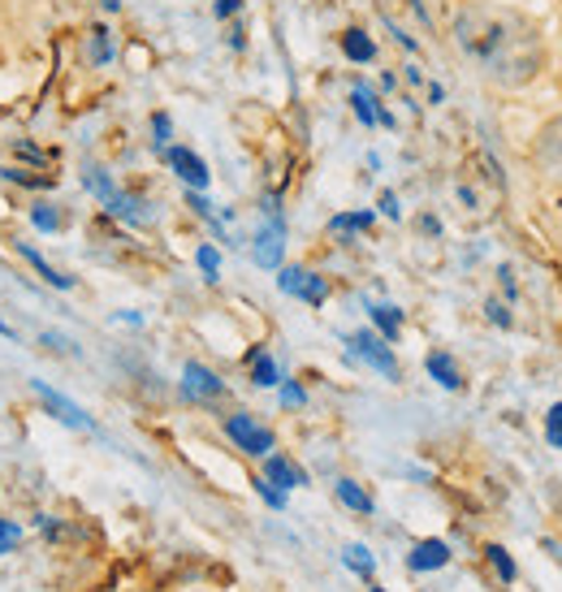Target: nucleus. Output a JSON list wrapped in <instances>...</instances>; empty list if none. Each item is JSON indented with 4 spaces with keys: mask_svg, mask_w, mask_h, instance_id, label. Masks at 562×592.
<instances>
[{
    "mask_svg": "<svg viewBox=\"0 0 562 592\" xmlns=\"http://www.w3.org/2000/svg\"><path fill=\"white\" fill-rule=\"evenodd\" d=\"M454 44L463 48L467 61L485 70V78L502 87H524L541 70V39L537 26L519 13L506 9H463L454 17Z\"/></svg>",
    "mask_w": 562,
    "mask_h": 592,
    "instance_id": "obj_1",
    "label": "nucleus"
},
{
    "mask_svg": "<svg viewBox=\"0 0 562 592\" xmlns=\"http://www.w3.org/2000/svg\"><path fill=\"white\" fill-rule=\"evenodd\" d=\"M346 347H350V355H359L363 363H372L385 380H398V359H394V351L385 347V338H381V334L359 329V334H350V338H346Z\"/></svg>",
    "mask_w": 562,
    "mask_h": 592,
    "instance_id": "obj_2",
    "label": "nucleus"
},
{
    "mask_svg": "<svg viewBox=\"0 0 562 592\" xmlns=\"http://www.w3.org/2000/svg\"><path fill=\"white\" fill-rule=\"evenodd\" d=\"M225 433H229V442H234L242 455L268 459V450H273V433H268L264 424H255L251 415H229V420H225Z\"/></svg>",
    "mask_w": 562,
    "mask_h": 592,
    "instance_id": "obj_3",
    "label": "nucleus"
},
{
    "mask_svg": "<svg viewBox=\"0 0 562 592\" xmlns=\"http://www.w3.org/2000/svg\"><path fill=\"white\" fill-rule=\"evenodd\" d=\"M277 286H282V294L303 299V303H312V307H321V303L330 299V281L316 277V273H308V268H282V273H277Z\"/></svg>",
    "mask_w": 562,
    "mask_h": 592,
    "instance_id": "obj_4",
    "label": "nucleus"
},
{
    "mask_svg": "<svg viewBox=\"0 0 562 592\" xmlns=\"http://www.w3.org/2000/svg\"><path fill=\"white\" fill-rule=\"evenodd\" d=\"M31 385H35V394H39V398L48 402V411H57V420H61V424H70V428H83V433H96L92 415H87V411H83L79 402H70L65 394H57V389H52L48 380H31Z\"/></svg>",
    "mask_w": 562,
    "mask_h": 592,
    "instance_id": "obj_5",
    "label": "nucleus"
},
{
    "mask_svg": "<svg viewBox=\"0 0 562 592\" xmlns=\"http://www.w3.org/2000/svg\"><path fill=\"white\" fill-rule=\"evenodd\" d=\"M182 394H187L191 402H213V398L225 394V380L213 367H204V363H187V367H182Z\"/></svg>",
    "mask_w": 562,
    "mask_h": 592,
    "instance_id": "obj_6",
    "label": "nucleus"
},
{
    "mask_svg": "<svg viewBox=\"0 0 562 592\" xmlns=\"http://www.w3.org/2000/svg\"><path fill=\"white\" fill-rule=\"evenodd\" d=\"M165 160H169V169L191 186V191H204L208 182H213V173H208V165L191 152V147H165Z\"/></svg>",
    "mask_w": 562,
    "mask_h": 592,
    "instance_id": "obj_7",
    "label": "nucleus"
},
{
    "mask_svg": "<svg viewBox=\"0 0 562 592\" xmlns=\"http://www.w3.org/2000/svg\"><path fill=\"white\" fill-rule=\"evenodd\" d=\"M282 251H286V226H282V217H273V226L255 234L251 255H255L260 268H277V264H282Z\"/></svg>",
    "mask_w": 562,
    "mask_h": 592,
    "instance_id": "obj_8",
    "label": "nucleus"
},
{
    "mask_svg": "<svg viewBox=\"0 0 562 592\" xmlns=\"http://www.w3.org/2000/svg\"><path fill=\"white\" fill-rule=\"evenodd\" d=\"M537 160L550 178H562V118H554L537 134Z\"/></svg>",
    "mask_w": 562,
    "mask_h": 592,
    "instance_id": "obj_9",
    "label": "nucleus"
},
{
    "mask_svg": "<svg viewBox=\"0 0 562 592\" xmlns=\"http://www.w3.org/2000/svg\"><path fill=\"white\" fill-rule=\"evenodd\" d=\"M446 563H450L446 541H420V545L407 554V567H411V571H420V576H425V571H442Z\"/></svg>",
    "mask_w": 562,
    "mask_h": 592,
    "instance_id": "obj_10",
    "label": "nucleus"
},
{
    "mask_svg": "<svg viewBox=\"0 0 562 592\" xmlns=\"http://www.w3.org/2000/svg\"><path fill=\"white\" fill-rule=\"evenodd\" d=\"M264 480H268V484H277L282 493H290V488L308 484V475L299 472L290 459H282V455H268V463H264Z\"/></svg>",
    "mask_w": 562,
    "mask_h": 592,
    "instance_id": "obj_11",
    "label": "nucleus"
},
{
    "mask_svg": "<svg viewBox=\"0 0 562 592\" xmlns=\"http://www.w3.org/2000/svg\"><path fill=\"white\" fill-rule=\"evenodd\" d=\"M425 367H429V376H433L442 389H463V372H458V363H454L446 351H433V355L425 359Z\"/></svg>",
    "mask_w": 562,
    "mask_h": 592,
    "instance_id": "obj_12",
    "label": "nucleus"
},
{
    "mask_svg": "<svg viewBox=\"0 0 562 592\" xmlns=\"http://www.w3.org/2000/svg\"><path fill=\"white\" fill-rule=\"evenodd\" d=\"M342 52H346L355 65H368V61L376 57V44H372V35H363V31H346V35H342Z\"/></svg>",
    "mask_w": 562,
    "mask_h": 592,
    "instance_id": "obj_13",
    "label": "nucleus"
},
{
    "mask_svg": "<svg viewBox=\"0 0 562 592\" xmlns=\"http://www.w3.org/2000/svg\"><path fill=\"white\" fill-rule=\"evenodd\" d=\"M247 363H251V380H255V385H264V389H268V385H282V367H277V359L268 355V351H251Z\"/></svg>",
    "mask_w": 562,
    "mask_h": 592,
    "instance_id": "obj_14",
    "label": "nucleus"
},
{
    "mask_svg": "<svg viewBox=\"0 0 562 592\" xmlns=\"http://www.w3.org/2000/svg\"><path fill=\"white\" fill-rule=\"evenodd\" d=\"M17 251H22V259H31V264H35V273H39V277H44L48 286H57V290H74V277L57 273V268H52V264H48V259H44L39 251H31V246H17Z\"/></svg>",
    "mask_w": 562,
    "mask_h": 592,
    "instance_id": "obj_15",
    "label": "nucleus"
},
{
    "mask_svg": "<svg viewBox=\"0 0 562 592\" xmlns=\"http://www.w3.org/2000/svg\"><path fill=\"white\" fill-rule=\"evenodd\" d=\"M372 325L381 329V338H385V342H394V338L403 334V312H398V307H390V303H372Z\"/></svg>",
    "mask_w": 562,
    "mask_h": 592,
    "instance_id": "obj_16",
    "label": "nucleus"
},
{
    "mask_svg": "<svg viewBox=\"0 0 562 592\" xmlns=\"http://www.w3.org/2000/svg\"><path fill=\"white\" fill-rule=\"evenodd\" d=\"M342 563H346L355 576H363V580H372V576H376V558H372V549H368V545H346V549H342Z\"/></svg>",
    "mask_w": 562,
    "mask_h": 592,
    "instance_id": "obj_17",
    "label": "nucleus"
},
{
    "mask_svg": "<svg viewBox=\"0 0 562 592\" xmlns=\"http://www.w3.org/2000/svg\"><path fill=\"white\" fill-rule=\"evenodd\" d=\"M334 488H337V502H342V506H350V510H359V515H372V497H368L355 480H337Z\"/></svg>",
    "mask_w": 562,
    "mask_h": 592,
    "instance_id": "obj_18",
    "label": "nucleus"
},
{
    "mask_svg": "<svg viewBox=\"0 0 562 592\" xmlns=\"http://www.w3.org/2000/svg\"><path fill=\"white\" fill-rule=\"evenodd\" d=\"M372 221H376L372 213H342V217L330 221V230H334V234H363Z\"/></svg>",
    "mask_w": 562,
    "mask_h": 592,
    "instance_id": "obj_19",
    "label": "nucleus"
},
{
    "mask_svg": "<svg viewBox=\"0 0 562 592\" xmlns=\"http://www.w3.org/2000/svg\"><path fill=\"white\" fill-rule=\"evenodd\" d=\"M485 554H489V567L498 571V580H502V584H515V563H511V554H506L502 545H489Z\"/></svg>",
    "mask_w": 562,
    "mask_h": 592,
    "instance_id": "obj_20",
    "label": "nucleus"
},
{
    "mask_svg": "<svg viewBox=\"0 0 562 592\" xmlns=\"http://www.w3.org/2000/svg\"><path fill=\"white\" fill-rule=\"evenodd\" d=\"M350 105H355V118L363 121V125H372V121H381V109H376V100L363 92V87H355V96H350Z\"/></svg>",
    "mask_w": 562,
    "mask_h": 592,
    "instance_id": "obj_21",
    "label": "nucleus"
},
{
    "mask_svg": "<svg viewBox=\"0 0 562 592\" xmlns=\"http://www.w3.org/2000/svg\"><path fill=\"white\" fill-rule=\"evenodd\" d=\"M195 264L204 268V277H208V281H217V277H222V255H217V246H208V242H204V246L195 251Z\"/></svg>",
    "mask_w": 562,
    "mask_h": 592,
    "instance_id": "obj_22",
    "label": "nucleus"
},
{
    "mask_svg": "<svg viewBox=\"0 0 562 592\" xmlns=\"http://www.w3.org/2000/svg\"><path fill=\"white\" fill-rule=\"evenodd\" d=\"M546 442L562 450V402H554L550 411H546Z\"/></svg>",
    "mask_w": 562,
    "mask_h": 592,
    "instance_id": "obj_23",
    "label": "nucleus"
},
{
    "mask_svg": "<svg viewBox=\"0 0 562 592\" xmlns=\"http://www.w3.org/2000/svg\"><path fill=\"white\" fill-rule=\"evenodd\" d=\"M109 57H112V52H109V31H105V26H96V31H92V61H100V65H105Z\"/></svg>",
    "mask_w": 562,
    "mask_h": 592,
    "instance_id": "obj_24",
    "label": "nucleus"
},
{
    "mask_svg": "<svg viewBox=\"0 0 562 592\" xmlns=\"http://www.w3.org/2000/svg\"><path fill=\"white\" fill-rule=\"evenodd\" d=\"M255 493H260V497H264L273 510H282V506H286V493H282L277 484H268V480H255Z\"/></svg>",
    "mask_w": 562,
    "mask_h": 592,
    "instance_id": "obj_25",
    "label": "nucleus"
},
{
    "mask_svg": "<svg viewBox=\"0 0 562 592\" xmlns=\"http://www.w3.org/2000/svg\"><path fill=\"white\" fill-rule=\"evenodd\" d=\"M282 402H286V407H303V402H308L303 385H295V380H282Z\"/></svg>",
    "mask_w": 562,
    "mask_h": 592,
    "instance_id": "obj_26",
    "label": "nucleus"
},
{
    "mask_svg": "<svg viewBox=\"0 0 562 592\" xmlns=\"http://www.w3.org/2000/svg\"><path fill=\"white\" fill-rule=\"evenodd\" d=\"M31 221H35L39 230H57V226H61V221H57V213H52L48 204H44V208H35V213H31Z\"/></svg>",
    "mask_w": 562,
    "mask_h": 592,
    "instance_id": "obj_27",
    "label": "nucleus"
},
{
    "mask_svg": "<svg viewBox=\"0 0 562 592\" xmlns=\"http://www.w3.org/2000/svg\"><path fill=\"white\" fill-rule=\"evenodd\" d=\"M485 312H489V321H493L498 329H511V316H506V307H502L498 299H489V303H485Z\"/></svg>",
    "mask_w": 562,
    "mask_h": 592,
    "instance_id": "obj_28",
    "label": "nucleus"
},
{
    "mask_svg": "<svg viewBox=\"0 0 562 592\" xmlns=\"http://www.w3.org/2000/svg\"><path fill=\"white\" fill-rule=\"evenodd\" d=\"M17 545V523H9V519H0V554H9Z\"/></svg>",
    "mask_w": 562,
    "mask_h": 592,
    "instance_id": "obj_29",
    "label": "nucleus"
},
{
    "mask_svg": "<svg viewBox=\"0 0 562 592\" xmlns=\"http://www.w3.org/2000/svg\"><path fill=\"white\" fill-rule=\"evenodd\" d=\"M381 213H385V217H398V195H394V191L381 195Z\"/></svg>",
    "mask_w": 562,
    "mask_h": 592,
    "instance_id": "obj_30",
    "label": "nucleus"
},
{
    "mask_svg": "<svg viewBox=\"0 0 562 592\" xmlns=\"http://www.w3.org/2000/svg\"><path fill=\"white\" fill-rule=\"evenodd\" d=\"M152 125H156V143L165 147V138H169V118H165V113H156V118H152Z\"/></svg>",
    "mask_w": 562,
    "mask_h": 592,
    "instance_id": "obj_31",
    "label": "nucleus"
},
{
    "mask_svg": "<svg viewBox=\"0 0 562 592\" xmlns=\"http://www.w3.org/2000/svg\"><path fill=\"white\" fill-rule=\"evenodd\" d=\"M242 9V0H217V17H229V13H238Z\"/></svg>",
    "mask_w": 562,
    "mask_h": 592,
    "instance_id": "obj_32",
    "label": "nucleus"
},
{
    "mask_svg": "<svg viewBox=\"0 0 562 592\" xmlns=\"http://www.w3.org/2000/svg\"><path fill=\"white\" fill-rule=\"evenodd\" d=\"M100 4H105L109 13H117V9H121V0H100Z\"/></svg>",
    "mask_w": 562,
    "mask_h": 592,
    "instance_id": "obj_33",
    "label": "nucleus"
},
{
    "mask_svg": "<svg viewBox=\"0 0 562 592\" xmlns=\"http://www.w3.org/2000/svg\"><path fill=\"white\" fill-rule=\"evenodd\" d=\"M0 334H4V338H13V329H9V325H4V321H0Z\"/></svg>",
    "mask_w": 562,
    "mask_h": 592,
    "instance_id": "obj_34",
    "label": "nucleus"
},
{
    "mask_svg": "<svg viewBox=\"0 0 562 592\" xmlns=\"http://www.w3.org/2000/svg\"><path fill=\"white\" fill-rule=\"evenodd\" d=\"M372 592H385V589H372Z\"/></svg>",
    "mask_w": 562,
    "mask_h": 592,
    "instance_id": "obj_35",
    "label": "nucleus"
}]
</instances>
